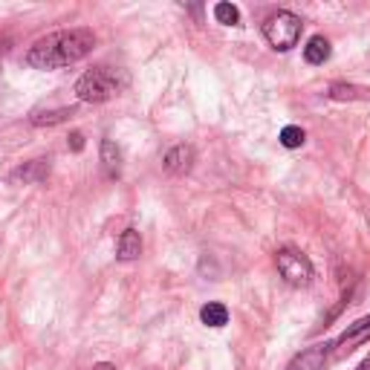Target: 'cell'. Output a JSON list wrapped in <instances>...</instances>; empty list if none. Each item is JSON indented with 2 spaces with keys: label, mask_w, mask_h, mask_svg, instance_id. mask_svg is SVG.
<instances>
[{
  "label": "cell",
  "mask_w": 370,
  "mask_h": 370,
  "mask_svg": "<svg viewBox=\"0 0 370 370\" xmlns=\"http://www.w3.org/2000/svg\"><path fill=\"white\" fill-rule=\"evenodd\" d=\"M96 47V35L92 29H61V32H52L47 38H38L26 52V64L35 70H61L70 67L76 61L87 58Z\"/></svg>",
  "instance_id": "6da1fadb"
},
{
  "label": "cell",
  "mask_w": 370,
  "mask_h": 370,
  "mask_svg": "<svg viewBox=\"0 0 370 370\" xmlns=\"http://www.w3.org/2000/svg\"><path fill=\"white\" fill-rule=\"evenodd\" d=\"M128 87V76L113 67H92L76 81V96L87 105H102Z\"/></svg>",
  "instance_id": "7a4b0ae2"
},
{
  "label": "cell",
  "mask_w": 370,
  "mask_h": 370,
  "mask_svg": "<svg viewBox=\"0 0 370 370\" xmlns=\"http://www.w3.org/2000/svg\"><path fill=\"white\" fill-rule=\"evenodd\" d=\"M301 18L298 15H292V12H275L272 18H266V23H263V38L269 41V47L272 49H278V52H287V49H292L295 44H298V38H301Z\"/></svg>",
  "instance_id": "3957f363"
},
{
  "label": "cell",
  "mask_w": 370,
  "mask_h": 370,
  "mask_svg": "<svg viewBox=\"0 0 370 370\" xmlns=\"http://www.w3.org/2000/svg\"><path fill=\"white\" fill-rule=\"evenodd\" d=\"M275 266H278V272H281V278L290 287H310L313 284L316 269H313L310 258H306L304 252H298V249H290V246L287 249H278Z\"/></svg>",
  "instance_id": "277c9868"
},
{
  "label": "cell",
  "mask_w": 370,
  "mask_h": 370,
  "mask_svg": "<svg viewBox=\"0 0 370 370\" xmlns=\"http://www.w3.org/2000/svg\"><path fill=\"white\" fill-rule=\"evenodd\" d=\"M330 353H333V342L313 345V347L301 350V353L290 362V367H287V370H324V364H327V359H330Z\"/></svg>",
  "instance_id": "5b68a950"
},
{
  "label": "cell",
  "mask_w": 370,
  "mask_h": 370,
  "mask_svg": "<svg viewBox=\"0 0 370 370\" xmlns=\"http://www.w3.org/2000/svg\"><path fill=\"white\" fill-rule=\"evenodd\" d=\"M370 338V316L367 318H362V321H356L353 327H347L342 335L333 342V347H335V356H345V353H350V350H356L362 342H367Z\"/></svg>",
  "instance_id": "8992f818"
},
{
  "label": "cell",
  "mask_w": 370,
  "mask_h": 370,
  "mask_svg": "<svg viewBox=\"0 0 370 370\" xmlns=\"http://www.w3.org/2000/svg\"><path fill=\"white\" fill-rule=\"evenodd\" d=\"M194 168V148L191 145H177L165 153V171L174 177H182Z\"/></svg>",
  "instance_id": "52a82bcc"
},
{
  "label": "cell",
  "mask_w": 370,
  "mask_h": 370,
  "mask_svg": "<svg viewBox=\"0 0 370 370\" xmlns=\"http://www.w3.org/2000/svg\"><path fill=\"white\" fill-rule=\"evenodd\" d=\"M142 255V237L136 229H125L119 237V246H116V258L119 261H136Z\"/></svg>",
  "instance_id": "ba28073f"
},
{
  "label": "cell",
  "mask_w": 370,
  "mask_h": 370,
  "mask_svg": "<svg viewBox=\"0 0 370 370\" xmlns=\"http://www.w3.org/2000/svg\"><path fill=\"white\" fill-rule=\"evenodd\" d=\"M330 41L324 35H313L310 41H306L304 47V58H306V64H324V61L330 58Z\"/></svg>",
  "instance_id": "9c48e42d"
},
{
  "label": "cell",
  "mask_w": 370,
  "mask_h": 370,
  "mask_svg": "<svg viewBox=\"0 0 370 370\" xmlns=\"http://www.w3.org/2000/svg\"><path fill=\"white\" fill-rule=\"evenodd\" d=\"M102 165H105V171H107L110 179H116L119 171H121V150H119L116 142H110V139L102 142Z\"/></svg>",
  "instance_id": "30bf717a"
},
{
  "label": "cell",
  "mask_w": 370,
  "mask_h": 370,
  "mask_svg": "<svg viewBox=\"0 0 370 370\" xmlns=\"http://www.w3.org/2000/svg\"><path fill=\"white\" fill-rule=\"evenodd\" d=\"M200 318H203V324L205 327H226L229 324V310L223 304H217V301H211V304H205L203 310H200Z\"/></svg>",
  "instance_id": "8fae6325"
},
{
  "label": "cell",
  "mask_w": 370,
  "mask_h": 370,
  "mask_svg": "<svg viewBox=\"0 0 370 370\" xmlns=\"http://www.w3.org/2000/svg\"><path fill=\"white\" fill-rule=\"evenodd\" d=\"M327 96L335 99V102H345V99H367V90L353 87V84H333Z\"/></svg>",
  "instance_id": "7c38bea8"
},
{
  "label": "cell",
  "mask_w": 370,
  "mask_h": 370,
  "mask_svg": "<svg viewBox=\"0 0 370 370\" xmlns=\"http://www.w3.org/2000/svg\"><path fill=\"white\" fill-rule=\"evenodd\" d=\"M214 18H217L220 23H226V26L240 23V12H237L234 4H217V6H214Z\"/></svg>",
  "instance_id": "4fadbf2b"
},
{
  "label": "cell",
  "mask_w": 370,
  "mask_h": 370,
  "mask_svg": "<svg viewBox=\"0 0 370 370\" xmlns=\"http://www.w3.org/2000/svg\"><path fill=\"white\" fill-rule=\"evenodd\" d=\"M304 139H306V133H304L298 125H287V128L281 131V145H284V148H301Z\"/></svg>",
  "instance_id": "5bb4252c"
},
{
  "label": "cell",
  "mask_w": 370,
  "mask_h": 370,
  "mask_svg": "<svg viewBox=\"0 0 370 370\" xmlns=\"http://www.w3.org/2000/svg\"><path fill=\"white\" fill-rule=\"evenodd\" d=\"M70 116V110H55V113H35L32 116V125H58Z\"/></svg>",
  "instance_id": "9a60e30c"
},
{
  "label": "cell",
  "mask_w": 370,
  "mask_h": 370,
  "mask_svg": "<svg viewBox=\"0 0 370 370\" xmlns=\"http://www.w3.org/2000/svg\"><path fill=\"white\" fill-rule=\"evenodd\" d=\"M47 171H49V165H47L44 160H35V162H32V165H29L26 171L20 168V171H18L15 177H23V182H26V179H41V177H44Z\"/></svg>",
  "instance_id": "2e32d148"
},
{
  "label": "cell",
  "mask_w": 370,
  "mask_h": 370,
  "mask_svg": "<svg viewBox=\"0 0 370 370\" xmlns=\"http://www.w3.org/2000/svg\"><path fill=\"white\" fill-rule=\"evenodd\" d=\"M70 148H73V150H81V148H84V136H81L78 131L70 133Z\"/></svg>",
  "instance_id": "e0dca14e"
},
{
  "label": "cell",
  "mask_w": 370,
  "mask_h": 370,
  "mask_svg": "<svg viewBox=\"0 0 370 370\" xmlns=\"http://www.w3.org/2000/svg\"><path fill=\"white\" fill-rule=\"evenodd\" d=\"M92 370H116V367H113V364H107V362H102V364H96Z\"/></svg>",
  "instance_id": "ac0fdd59"
},
{
  "label": "cell",
  "mask_w": 370,
  "mask_h": 370,
  "mask_svg": "<svg viewBox=\"0 0 370 370\" xmlns=\"http://www.w3.org/2000/svg\"><path fill=\"white\" fill-rule=\"evenodd\" d=\"M356 370H370V359H364V362H362V364L356 367Z\"/></svg>",
  "instance_id": "d6986e66"
},
{
  "label": "cell",
  "mask_w": 370,
  "mask_h": 370,
  "mask_svg": "<svg viewBox=\"0 0 370 370\" xmlns=\"http://www.w3.org/2000/svg\"><path fill=\"white\" fill-rule=\"evenodd\" d=\"M4 55H6V44H0V61H4Z\"/></svg>",
  "instance_id": "ffe728a7"
}]
</instances>
